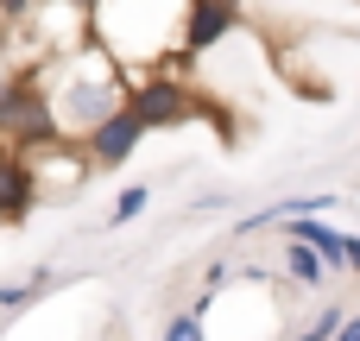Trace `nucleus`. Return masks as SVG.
I'll list each match as a JSON object with an SVG mask.
<instances>
[{"label": "nucleus", "instance_id": "1", "mask_svg": "<svg viewBox=\"0 0 360 341\" xmlns=\"http://www.w3.org/2000/svg\"><path fill=\"white\" fill-rule=\"evenodd\" d=\"M184 32H190V0H101L89 13V44L108 51L127 70V82L165 76L184 57Z\"/></svg>", "mask_w": 360, "mask_h": 341}, {"label": "nucleus", "instance_id": "2", "mask_svg": "<svg viewBox=\"0 0 360 341\" xmlns=\"http://www.w3.org/2000/svg\"><path fill=\"white\" fill-rule=\"evenodd\" d=\"M32 76H38V89H44V101H51L63 139H89L101 120H114V114L127 108V89H133L127 70H120L108 51H95V44H82V51H70V57L32 70Z\"/></svg>", "mask_w": 360, "mask_h": 341}, {"label": "nucleus", "instance_id": "3", "mask_svg": "<svg viewBox=\"0 0 360 341\" xmlns=\"http://www.w3.org/2000/svg\"><path fill=\"white\" fill-rule=\"evenodd\" d=\"M127 108L146 120V133H158V127H184V120L202 114V101H196L177 76H139V82L127 89Z\"/></svg>", "mask_w": 360, "mask_h": 341}, {"label": "nucleus", "instance_id": "4", "mask_svg": "<svg viewBox=\"0 0 360 341\" xmlns=\"http://www.w3.org/2000/svg\"><path fill=\"white\" fill-rule=\"evenodd\" d=\"M146 146V120L133 114V108H120L114 120H101L89 139H82V152H89V171H120L133 152Z\"/></svg>", "mask_w": 360, "mask_h": 341}, {"label": "nucleus", "instance_id": "5", "mask_svg": "<svg viewBox=\"0 0 360 341\" xmlns=\"http://www.w3.org/2000/svg\"><path fill=\"white\" fill-rule=\"evenodd\" d=\"M240 25V0H190V32H184V63L209 57L228 32Z\"/></svg>", "mask_w": 360, "mask_h": 341}, {"label": "nucleus", "instance_id": "6", "mask_svg": "<svg viewBox=\"0 0 360 341\" xmlns=\"http://www.w3.org/2000/svg\"><path fill=\"white\" fill-rule=\"evenodd\" d=\"M32 202H38V177H32V165H25L13 146H0V221H19Z\"/></svg>", "mask_w": 360, "mask_h": 341}, {"label": "nucleus", "instance_id": "7", "mask_svg": "<svg viewBox=\"0 0 360 341\" xmlns=\"http://www.w3.org/2000/svg\"><path fill=\"white\" fill-rule=\"evenodd\" d=\"M278 266H285V278H291L297 291H323V285H329V259H323L316 247H304V240H285Z\"/></svg>", "mask_w": 360, "mask_h": 341}, {"label": "nucleus", "instance_id": "8", "mask_svg": "<svg viewBox=\"0 0 360 341\" xmlns=\"http://www.w3.org/2000/svg\"><path fill=\"white\" fill-rule=\"evenodd\" d=\"M146 202H152V184H127V190L114 196V209L101 215V228H108V234H114V228H133V221L146 215Z\"/></svg>", "mask_w": 360, "mask_h": 341}, {"label": "nucleus", "instance_id": "9", "mask_svg": "<svg viewBox=\"0 0 360 341\" xmlns=\"http://www.w3.org/2000/svg\"><path fill=\"white\" fill-rule=\"evenodd\" d=\"M342 329H348V304H329V310H323V316H316L310 329H297L291 341H335Z\"/></svg>", "mask_w": 360, "mask_h": 341}, {"label": "nucleus", "instance_id": "10", "mask_svg": "<svg viewBox=\"0 0 360 341\" xmlns=\"http://www.w3.org/2000/svg\"><path fill=\"white\" fill-rule=\"evenodd\" d=\"M38 291H51V272H32V278H19V285H0V310H19V304H32Z\"/></svg>", "mask_w": 360, "mask_h": 341}, {"label": "nucleus", "instance_id": "11", "mask_svg": "<svg viewBox=\"0 0 360 341\" xmlns=\"http://www.w3.org/2000/svg\"><path fill=\"white\" fill-rule=\"evenodd\" d=\"M165 341H209V329H202V316H196V310H184V316H171V323H165Z\"/></svg>", "mask_w": 360, "mask_h": 341}, {"label": "nucleus", "instance_id": "12", "mask_svg": "<svg viewBox=\"0 0 360 341\" xmlns=\"http://www.w3.org/2000/svg\"><path fill=\"white\" fill-rule=\"evenodd\" d=\"M348 272L360 278V234H348Z\"/></svg>", "mask_w": 360, "mask_h": 341}, {"label": "nucleus", "instance_id": "13", "mask_svg": "<svg viewBox=\"0 0 360 341\" xmlns=\"http://www.w3.org/2000/svg\"><path fill=\"white\" fill-rule=\"evenodd\" d=\"M335 341H360V316H348V329H342Z\"/></svg>", "mask_w": 360, "mask_h": 341}, {"label": "nucleus", "instance_id": "14", "mask_svg": "<svg viewBox=\"0 0 360 341\" xmlns=\"http://www.w3.org/2000/svg\"><path fill=\"white\" fill-rule=\"evenodd\" d=\"M6 82H13V70H6V63H0V95H6Z\"/></svg>", "mask_w": 360, "mask_h": 341}]
</instances>
